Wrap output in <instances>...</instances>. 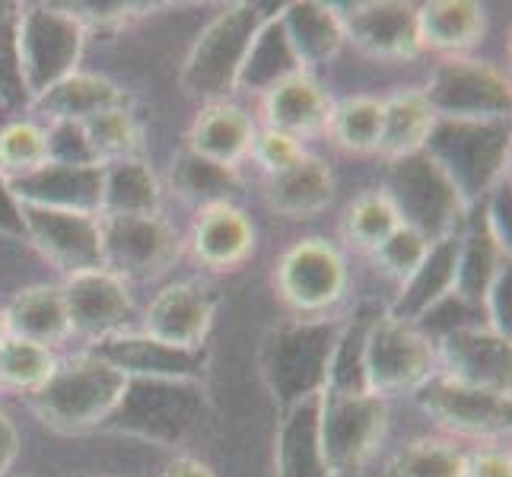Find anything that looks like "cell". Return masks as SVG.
<instances>
[{"instance_id": "cell-12", "label": "cell", "mask_w": 512, "mask_h": 477, "mask_svg": "<svg viewBox=\"0 0 512 477\" xmlns=\"http://www.w3.org/2000/svg\"><path fill=\"white\" fill-rule=\"evenodd\" d=\"M417 404L439 427L462 436H500L509 430L512 417L509 392L465 385L443 373L430 376L417 388Z\"/></svg>"}, {"instance_id": "cell-45", "label": "cell", "mask_w": 512, "mask_h": 477, "mask_svg": "<svg viewBox=\"0 0 512 477\" xmlns=\"http://www.w3.org/2000/svg\"><path fill=\"white\" fill-rule=\"evenodd\" d=\"M306 150L299 147V140L290 137V134H280V131H255V140H252V156L258 159V163L268 169V175H277L284 172L287 166H293L299 156H303Z\"/></svg>"}, {"instance_id": "cell-43", "label": "cell", "mask_w": 512, "mask_h": 477, "mask_svg": "<svg viewBox=\"0 0 512 477\" xmlns=\"http://www.w3.org/2000/svg\"><path fill=\"white\" fill-rule=\"evenodd\" d=\"M45 153L48 163L58 166H102L80 121H51L45 128Z\"/></svg>"}, {"instance_id": "cell-16", "label": "cell", "mask_w": 512, "mask_h": 477, "mask_svg": "<svg viewBox=\"0 0 512 477\" xmlns=\"http://www.w3.org/2000/svg\"><path fill=\"white\" fill-rule=\"evenodd\" d=\"M344 39H350L363 55L382 61H404L420 55L417 7L398 0H373V4H353L341 13Z\"/></svg>"}, {"instance_id": "cell-2", "label": "cell", "mask_w": 512, "mask_h": 477, "mask_svg": "<svg viewBox=\"0 0 512 477\" xmlns=\"http://www.w3.org/2000/svg\"><path fill=\"white\" fill-rule=\"evenodd\" d=\"M125 385L128 376L121 369L96 353H80L61 363L39 392H32V411L48 430L86 433L112 417Z\"/></svg>"}, {"instance_id": "cell-32", "label": "cell", "mask_w": 512, "mask_h": 477, "mask_svg": "<svg viewBox=\"0 0 512 477\" xmlns=\"http://www.w3.org/2000/svg\"><path fill=\"white\" fill-rule=\"evenodd\" d=\"M280 20H284L287 39L296 51L299 64H303V70L334 58L338 48L344 45V26H341L338 7L306 0V4H290L280 13Z\"/></svg>"}, {"instance_id": "cell-48", "label": "cell", "mask_w": 512, "mask_h": 477, "mask_svg": "<svg viewBox=\"0 0 512 477\" xmlns=\"http://www.w3.org/2000/svg\"><path fill=\"white\" fill-rule=\"evenodd\" d=\"M16 452H20V436H16V427L10 423V417L0 411V477L10 471Z\"/></svg>"}, {"instance_id": "cell-44", "label": "cell", "mask_w": 512, "mask_h": 477, "mask_svg": "<svg viewBox=\"0 0 512 477\" xmlns=\"http://www.w3.org/2000/svg\"><path fill=\"white\" fill-rule=\"evenodd\" d=\"M430 245L433 242H427L420 233H414L411 226H398L395 233L388 236L373 255H376V261L382 264L388 274L398 277L401 284H404V280H408L420 268V261L427 258Z\"/></svg>"}, {"instance_id": "cell-22", "label": "cell", "mask_w": 512, "mask_h": 477, "mask_svg": "<svg viewBox=\"0 0 512 477\" xmlns=\"http://www.w3.org/2000/svg\"><path fill=\"white\" fill-rule=\"evenodd\" d=\"M252 245H255V229L233 201L198 210V220H194L191 229V249L194 258L207 264V268L217 271L236 268V264L249 258Z\"/></svg>"}, {"instance_id": "cell-29", "label": "cell", "mask_w": 512, "mask_h": 477, "mask_svg": "<svg viewBox=\"0 0 512 477\" xmlns=\"http://www.w3.org/2000/svg\"><path fill=\"white\" fill-rule=\"evenodd\" d=\"M118 105H125V90H118L112 80L99 74H83V70L67 74L35 99V109L51 121H86L105 109H118Z\"/></svg>"}, {"instance_id": "cell-47", "label": "cell", "mask_w": 512, "mask_h": 477, "mask_svg": "<svg viewBox=\"0 0 512 477\" xmlns=\"http://www.w3.org/2000/svg\"><path fill=\"white\" fill-rule=\"evenodd\" d=\"M0 233L7 236H26L23 233V217H20V204L10 194L7 179L0 175Z\"/></svg>"}, {"instance_id": "cell-37", "label": "cell", "mask_w": 512, "mask_h": 477, "mask_svg": "<svg viewBox=\"0 0 512 477\" xmlns=\"http://www.w3.org/2000/svg\"><path fill=\"white\" fill-rule=\"evenodd\" d=\"M385 477H468V458L443 439H414L392 455Z\"/></svg>"}, {"instance_id": "cell-35", "label": "cell", "mask_w": 512, "mask_h": 477, "mask_svg": "<svg viewBox=\"0 0 512 477\" xmlns=\"http://www.w3.org/2000/svg\"><path fill=\"white\" fill-rule=\"evenodd\" d=\"M503 264H509V252L490 233L487 220L471 229V236L462 239V252H458V277L455 293L471 299V303H484V296L493 284V277L500 274Z\"/></svg>"}, {"instance_id": "cell-31", "label": "cell", "mask_w": 512, "mask_h": 477, "mask_svg": "<svg viewBox=\"0 0 512 477\" xmlns=\"http://www.w3.org/2000/svg\"><path fill=\"white\" fill-rule=\"evenodd\" d=\"M420 48L449 51L462 55L484 35V10L471 0H436V4L417 7Z\"/></svg>"}, {"instance_id": "cell-8", "label": "cell", "mask_w": 512, "mask_h": 477, "mask_svg": "<svg viewBox=\"0 0 512 477\" xmlns=\"http://www.w3.org/2000/svg\"><path fill=\"white\" fill-rule=\"evenodd\" d=\"M436 347L414 322H401L395 315H376L366 331L363 369L369 395H401L436 376Z\"/></svg>"}, {"instance_id": "cell-7", "label": "cell", "mask_w": 512, "mask_h": 477, "mask_svg": "<svg viewBox=\"0 0 512 477\" xmlns=\"http://www.w3.org/2000/svg\"><path fill=\"white\" fill-rule=\"evenodd\" d=\"M382 194L392 201L401 226H411L427 242L455 236V226L465 214L462 198L423 150L392 159Z\"/></svg>"}, {"instance_id": "cell-19", "label": "cell", "mask_w": 512, "mask_h": 477, "mask_svg": "<svg viewBox=\"0 0 512 477\" xmlns=\"http://www.w3.org/2000/svg\"><path fill=\"white\" fill-rule=\"evenodd\" d=\"M96 357L121 369L128 379H191L198 382L204 369L201 350H179L150 334H112V338L96 341Z\"/></svg>"}, {"instance_id": "cell-4", "label": "cell", "mask_w": 512, "mask_h": 477, "mask_svg": "<svg viewBox=\"0 0 512 477\" xmlns=\"http://www.w3.org/2000/svg\"><path fill=\"white\" fill-rule=\"evenodd\" d=\"M204 420V392L191 379H128L105 430L131 433L160 446L188 439Z\"/></svg>"}, {"instance_id": "cell-11", "label": "cell", "mask_w": 512, "mask_h": 477, "mask_svg": "<svg viewBox=\"0 0 512 477\" xmlns=\"http://www.w3.org/2000/svg\"><path fill=\"white\" fill-rule=\"evenodd\" d=\"M179 236L160 214L99 217L102 271L118 280H150L163 274L179 255Z\"/></svg>"}, {"instance_id": "cell-24", "label": "cell", "mask_w": 512, "mask_h": 477, "mask_svg": "<svg viewBox=\"0 0 512 477\" xmlns=\"http://www.w3.org/2000/svg\"><path fill=\"white\" fill-rule=\"evenodd\" d=\"M255 125L245 109L233 102L204 105L188 131V150L198 153L210 163L239 169V163L252 153Z\"/></svg>"}, {"instance_id": "cell-50", "label": "cell", "mask_w": 512, "mask_h": 477, "mask_svg": "<svg viewBox=\"0 0 512 477\" xmlns=\"http://www.w3.org/2000/svg\"><path fill=\"white\" fill-rule=\"evenodd\" d=\"M7 338V318H4V309H0V341Z\"/></svg>"}, {"instance_id": "cell-18", "label": "cell", "mask_w": 512, "mask_h": 477, "mask_svg": "<svg viewBox=\"0 0 512 477\" xmlns=\"http://www.w3.org/2000/svg\"><path fill=\"white\" fill-rule=\"evenodd\" d=\"M439 360H443L449 379L493 388V392H509V338L503 334L468 325V328H452L443 341H439Z\"/></svg>"}, {"instance_id": "cell-51", "label": "cell", "mask_w": 512, "mask_h": 477, "mask_svg": "<svg viewBox=\"0 0 512 477\" xmlns=\"http://www.w3.org/2000/svg\"><path fill=\"white\" fill-rule=\"evenodd\" d=\"M0 112H4V109H0Z\"/></svg>"}, {"instance_id": "cell-10", "label": "cell", "mask_w": 512, "mask_h": 477, "mask_svg": "<svg viewBox=\"0 0 512 477\" xmlns=\"http://www.w3.org/2000/svg\"><path fill=\"white\" fill-rule=\"evenodd\" d=\"M388 427V408L379 395H334L322 392V452L328 468L338 474L357 471L376 452Z\"/></svg>"}, {"instance_id": "cell-25", "label": "cell", "mask_w": 512, "mask_h": 477, "mask_svg": "<svg viewBox=\"0 0 512 477\" xmlns=\"http://www.w3.org/2000/svg\"><path fill=\"white\" fill-rule=\"evenodd\" d=\"M268 204L271 210L293 220H309L331 204L334 175L319 156L303 153L293 166L268 179Z\"/></svg>"}, {"instance_id": "cell-34", "label": "cell", "mask_w": 512, "mask_h": 477, "mask_svg": "<svg viewBox=\"0 0 512 477\" xmlns=\"http://www.w3.org/2000/svg\"><path fill=\"white\" fill-rule=\"evenodd\" d=\"M169 185L182 201L198 204V210L210 207V204H226L242 188L239 169L210 163V159L191 153L188 147L172 159Z\"/></svg>"}, {"instance_id": "cell-3", "label": "cell", "mask_w": 512, "mask_h": 477, "mask_svg": "<svg viewBox=\"0 0 512 477\" xmlns=\"http://www.w3.org/2000/svg\"><path fill=\"white\" fill-rule=\"evenodd\" d=\"M344 325L334 322H290L268 331L261 347V373L280 411L290 404L322 395L334 347Z\"/></svg>"}, {"instance_id": "cell-15", "label": "cell", "mask_w": 512, "mask_h": 477, "mask_svg": "<svg viewBox=\"0 0 512 477\" xmlns=\"http://www.w3.org/2000/svg\"><path fill=\"white\" fill-rule=\"evenodd\" d=\"M61 293L67 306L70 334H80V338H112V334H121L128 328L134 315V299L128 293V284L102 268L70 274Z\"/></svg>"}, {"instance_id": "cell-6", "label": "cell", "mask_w": 512, "mask_h": 477, "mask_svg": "<svg viewBox=\"0 0 512 477\" xmlns=\"http://www.w3.org/2000/svg\"><path fill=\"white\" fill-rule=\"evenodd\" d=\"M86 26L67 7L32 4L16 13V51H20L23 83L35 102L48 86L74 74L83 55Z\"/></svg>"}, {"instance_id": "cell-36", "label": "cell", "mask_w": 512, "mask_h": 477, "mask_svg": "<svg viewBox=\"0 0 512 477\" xmlns=\"http://www.w3.org/2000/svg\"><path fill=\"white\" fill-rule=\"evenodd\" d=\"M334 144L350 153H376L382 137V102L373 96H350L331 105L328 125Z\"/></svg>"}, {"instance_id": "cell-9", "label": "cell", "mask_w": 512, "mask_h": 477, "mask_svg": "<svg viewBox=\"0 0 512 477\" xmlns=\"http://www.w3.org/2000/svg\"><path fill=\"white\" fill-rule=\"evenodd\" d=\"M423 99L436 118L452 121H490L509 118V80L503 70L471 58H446L433 70L430 86L423 90Z\"/></svg>"}, {"instance_id": "cell-49", "label": "cell", "mask_w": 512, "mask_h": 477, "mask_svg": "<svg viewBox=\"0 0 512 477\" xmlns=\"http://www.w3.org/2000/svg\"><path fill=\"white\" fill-rule=\"evenodd\" d=\"M163 477H214V471H210L204 462H198V458L182 455V458H175V462L166 468Z\"/></svg>"}, {"instance_id": "cell-33", "label": "cell", "mask_w": 512, "mask_h": 477, "mask_svg": "<svg viewBox=\"0 0 512 477\" xmlns=\"http://www.w3.org/2000/svg\"><path fill=\"white\" fill-rule=\"evenodd\" d=\"M433 109L423 99V93L408 90V93H395L392 99L382 102V137L376 153H382L388 163L401 156L420 153L427 144L430 128H433Z\"/></svg>"}, {"instance_id": "cell-14", "label": "cell", "mask_w": 512, "mask_h": 477, "mask_svg": "<svg viewBox=\"0 0 512 477\" xmlns=\"http://www.w3.org/2000/svg\"><path fill=\"white\" fill-rule=\"evenodd\" d=\"M23 233L51 264L70 277L80 271L102 268L99 252V217L74 214V210H48L20 204Z\"/></svg>"}, {"instance_id": "cell-41", "label": "cell", "mask_w": 512, "mask_h": 477, "mask_svg": "<svg viewBox=\"0 0 512 477\" xmlns=\"http://www.w3.org/2000/svg\"><path fill=\"white\" fill-rule=\"evenodd\" d=\"M80 125L86 128V137H90L99 163H115V159L134 156L140 131H137L134 115L125 109V105H118V109H105L93 118L80 121Z\"/></svg>"}, {"instance_id": "cell-40", "label": "cell", "mask_w": 512, "mask_h": 477, "mask_svg": "<svg viewBox=\"0 0 512 477\" xmlns=\"http://www.w3.org/2000/svg\"><path fill=\"white\" fill-rule=\"evenodd\" d=\"M45 163V128L32 125V121H10L0 128V175L7 182L23 179Z\"/></svg>"}, {"instance_id": "cell-23", "label": "cell", "mask_w": 512, "mask_h": 477, "mask_svg": "<svg viewBox=\"0 0 512 477\" xmlns=\"http://www.w3.org/2000/svg\"><path fill=\"white\" fill-rule=\"evenodd\" d=\"M458 252H462V239L458 236H446L433 242L427 258L420 261V268L401 284V293L392 303V309H388V315L417 325L436 303H443L449 293H455Z\"/></svg>"}, {"instance_id": "cell-38", "label": "cell", "mask_w": 512, "mask_h": 477, "mask_svg": "<svg viewBox=\"0 0 512 477\" xmlns=\"http://www.w3.org/2000/svg\"><path fill=\"white\" fill-rule=\"evenodd\" d=\"M55 369L58 360L48 347L13 338V334L0 341V382L23 388V392H39Z\"/></svg>"}, {"instance_id": "cell-46", "label": "cell", "mask_w": 512, "mask_h": 477, "mask_svg": "<svg viewBox=\"0 0 512 477\" xmlns=\"http://www.w3.org/2000/svg\"><path fill=\"white\" fill-rule=\"evenodd\" d=\"M468 477H512L509 452H481L468 458Z\"/></svg>"}, {"instance_id": "cell-27", "label": "cell", "mask_w": 512, "mask_h": 477, "mask_svg": "<svg viewBox=\"0 0 512 477\" xmlns=\"http://www.w3.org/2000/svg\"><path fill=\"white\" fill-rule=\"evenodd\" d=\"M296 74H306V70L287 39L284 20H280V13L264 16V23L258 26L249 55H245V64L239 70L236 90L271 93L277 83H284Z\"/></svg>"}, {"instance_id": "cell-39", "label": "cell", "mask_w": 512, "mask_h": 477, "mask_svg": "<svg viewBox=\"0 0 512 477\" xmlns=\"http://www.w3.org/2000/svg\"><path fill=\"white\" fill-rule=\"evenodd\" d=\"M398 226L401 220L382 191H366L344 210V236L360 249L376 252Z\"/></svg>"}, {"instance_id": "cell-5", "label": "cell", "mask_w": 512, "mask_h": 477, "mask_svg": "<svg viewBox=\"0 0 512 477\" xmlns=\"http://www.w3.org/2000/svg\"><path fill=\"white\" fill-rule=\"evenodd\" d=\"M261 23L264 13L258 4H233L217 13L198 35V42L191 45V55L182 70L185 90L207 105L229 102Z\"/></svg>"}, {"instance_id": "cell-21", "label": "cell", "mask_w": 512, "mask_h": 477, "mask_svg": "<svg viewBox=\"0 0 512 477\" xmlns=\"http://www.w3.org/2000/svg\"><path fill=\"white\" fill-rule=\"evenodd\" d=\"M322 395H312L280 411L274 465L277 477H334L322 452L319 433Z\"/></svg>"}, {"instance_id": "cell-42", "label": "cell", "mask_w": 512, "mask_h": 477, "mask_svg": "<svg viewBox=\"0 0 512 477\" xmlns=\"http://www.w3.org/2000/svg\"><path fill=\"white\" fill-rule=\"evenodd\" d=\"M16 13L20 7L0 4V109L4 112L32 102L23 83L20 51H16Z\"/></svg>"}, {"instance_id": "cell-30", "label": "cell", "mask_w": 512, "mask_h": 477, "mask_svg": "<svg viewBox=\"0 0 512 477\" xmlns=\"http://www.w3.org/2000/svg\"><path fill=\"white\" fill-rule=\"evenodd\" d=\"M7 318V334L35 344H58L70 334L67 322V306H64V293L61 287H29L23 293L13 296V303L4 309Z\"/></svg>"}, {"instance_id": "cell-20", "label": "cell", "mask_w": 512, "mask_h": 477, "mask_svg": "<svg viewBox=\"0 0 512 477\" xmlns=\"http://www.w3.org/2000/svg\"><path fill=\"white\" fill-rule=\"evenodd\" d=\"M16 204L74 210L99 217L102 204V166H58L45 163L23 179L7 182Z\"/></svg>"}, {"instance_id": "cell-1", "label": "cell", "mask_w": 512, "mask_h": 477, "mask_svg": "<svg viewBox=\"0 0 512 477\" xmlns=\"http://www.w3.org/2000/svg\"><path fill=\"white\" fill-rule=\"evenodd\" d=\"M423 153L449 179L465 210H471L503 182L506 159H509V118H490V121L436 118L427 144H423Z\"/></svg>"}, {"instance_id": "cell-26", "label": "cell", "mask_w": 512, "mask_h": 477, "mask_svg": "<svg viewBox=\"0 0 512 477\" xmlns=\"http://www.w3.org/2000/svg\"><path fill=\"white\" fill-rule=\"evenodd\" d=\"M331 102L322 93V86L309 74H296L284 83H277L271 93H264V118L268 128L290 134V137H306L319 134L328 125Z\"/></svg>"}, {"instance_id": "cell-13", "label": "cell", "mask_w": 512, "mask_h": 477, "mask_svg": "<svg viewBox=\"0 0 512 477\" xmlns=\"http://www.w3.org/2000/svg\"><path fill=\"white\" fill-rule=\"evenodd\" d=\"M347 264L325 239H303L277 264V290L296 312H325L344 296Z\"/></svg>"}, {"instance_id": "cell-28", "label": "cell", "mask_w": 512, "mask_h": 477, "mask_svg": "<svg viewBox=\"0 0 512 477\" xmlns=\"http://www.w3.org/2000/svg\"><path fill=\"white\" fill-rule=\"evenodd\" d=\"M163 191L153 169L137 156L102 163L99 217H147L160 214Z\"/></svg>"}, {"instance_id": "cell-17", "label": "cell", "mask_w": 512, "mask_h": 477, "mask_svg": "<svg viewBox=\"0 0 512 477\" xmlns=\"http://www.w3.org/2000/svg\"><path fill=\"white\" fill-rule=\"evenodd\" d=\"M217 315V296L198 280L172 284L156 293L144 315V334L179 350H201Z\"/></svg>"}]
</instances>
